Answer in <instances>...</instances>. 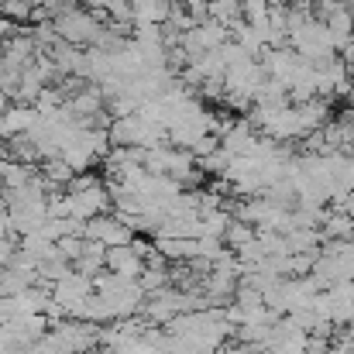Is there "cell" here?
Instances as JSON below:
<instances>
[{
    "mask_svg": "<svg viewBox=\"0 0 354 354\" xmlns=\"http://www.w3.org/2000/svg\"><path fill=\"white\" fill-rule=\"evenodd\" d=\"M289 41H292V52L303 55L306 62H324V59L337 55L334 38H330V31L320 17H306L303 24H296L289 31Z\"/></svg>",
    "mask_w": 354,
    "mask_h": 354,
    "instance_id": "obj_1",
    "label": "cell"
},
{
    "mask_svg": "<svg viewBox=\"0 0 354 354\" xmlns=\"http://www.w3.org/2000/svg\"><path fill=\"white\" fill-rule=\"evenodd\" d=\"M348 10H351V17H354V0H348Z\"/></svg>",
    "mask_w": 354,
    "mask_h": 354,
    "instance_id": "obj_4",
    "label": "cell"
},
{
    "mask_svg": "<svg viewBox=\"0 0 354 354\" xmlns=\"http://www.w3.org/2000/svg\"><path fill=\"white\" fill-rule=\"evenodd\" d=\"M83 237L90 241H100L104 248H118V244H131L134 231L120 221V217H90L83 224Z\"/></svg>",
    "mask_w": 354,
    "mask_h": 354,
    "instance_id": "obj_2",
    "label": "cell"
},
{
    "mask_svg": "<svg viewBox=\"0 0 354 354\" xmlns=\"http://www.w3.org/2000/svg\"><path fill=\"white\" fill-rule=\"evenodd\" d=\"M59 31H62L66 38H73V41H83V38L97 35V24H93L90 14H73V10H69V14H62Z\"/></svg>",
    "mask_w": 354,
    "mask_h": 354,
    "instance_id": "obj_3",
    "label": "cell"
},
{
    "mask_svg": "<svg viewBox=\"0 0 354 354\" xmlns=\"http://www.w3.org/2000/svg\"><path fill=\"white\" fill-rule=\"evenodd\" d=\"M0 114H3V97H0Z\"/></svg>",
    "mask_w": 354,
    "mask_h": 354,
    "instance_id": "obj_5",
    "label": "cell"
}]
</instances>
